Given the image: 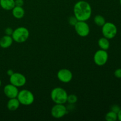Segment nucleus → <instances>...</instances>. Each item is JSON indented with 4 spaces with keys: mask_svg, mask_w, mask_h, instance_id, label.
<instances>
[{
    "mask_svg": "<svg viewBox=\"0 0 121 121\" xmlns=\"http://www.w3.org/2000/svg\"><path fill=\"white\" fill-rule=\"evenodd\" d=\"M73 13L79 21H86L92 15V7L87 1H79L74 4Z\"/></svg>",
    "mask_w": 121,
    "mask_h": 121,
    "instance_id": "f257e3e1",
    "label": "nucleus"
},
{
    "mask_svg": "<svg viewBox=\"0 0 121 121\" xmlns=\"http://www.w3.org/2000/svg\"><path fill=\"white\" fill-rule=\"evenodd\" d=\"M50 96L52 100L55 104H65L67 102L68 95L63 88L57 87L52 90Z\"/></svg>",
    "mask_w": 121,
    "mask_h": 121,
    "instance_id": "f03ea898",
    "label": "nucleus"
},
{
    "mask_svg": "<svg viewBox=\"0 0 121 121\" xmlns=\"http://www.w3.org/2000/svg\"><path fill=\"white\" fill-rule=\"evenodd\" d=\"M30 35V32L27 28L20 27L13 31L11 37L13 41L18 43H22L28 40Z\"/></svg>",
    "mask_w": 121,
    "mask_h": 121,
    "instance_id": "7ed1b4c3",
    "label": "nucleus"
},
{
    "mask_svg": "<svg viewBox=\"0 0 121 121\" xmlns=\"http://www.w3.org/2000/svg\"><path fill=\"white\" fill-rule=\"evenodd\" d=\"M17 98L20 104L26 106L30 105L34 102V96L31 91L27 89H23L18 92Z\"/></svg>",
    "mask_w": 121,
    "mask_h": 121,
    "instance_id": "20e7f679",
    "label": "nucleus"
},
{
    "mask_svg": "<svg viewBox=\"0 0 121 121\" xmlns=\"http://www.w3.org/2000/svg\"><path fill=\"white\" fill-rule=\"evenodd\" d=\"M104 37L108 39H112L117 35L118 29L115 25L111 22H106L102 28Z\"/></svg>",
    "mask_w": 121,
    "mask_h": 121,
    "instance_id": "39448f33",
    "label": "nucleus"
},
{
    "mask_svg": "<svg viewBox=\"0 0 121 121\" xmlns=\"http://www.w3.org/2000/svg\"><path fill=\"white\" fill-rule=\"evenodd\" d=\"M108 60V53L106 50H99L97 51L93 56L94 62L97 66H102L107 63Z\"/></svg>",
    "mask_w": 121,
    "mask_h": 121,
    "instance_id": "423d86ee",
    "label": "nucleus"
},
{
    "mask_svg": "<svg viewBox=\"0 0 121 121\" xmlns=\"http://www.w3.org/2000/svg\"><path fill=\"white\" fill-rule=\"evenodd\" d=\"M74 27L76 32L79 36L85 37L89 34L90 27L86 21H78Z\"/></svg>",
    "mask_w": 121,
    "mask_h": 121,
    "instance_id": "0eeeda50",
    "label": "nucleus"
},
{
    "mask_svg": "<svg viewBox=\"0 0 121 121\" xmlns=\"http://www.w3.org/2000/svg\"><path fill=\"white\" fill-rule=\"evenodd\" d=\"M67 113V110L64 104H56L52 107L51 114L52 117L56 119L63 118Z\"/></svg>",
    "mask_w": 121,
    "mask_h": 121,
    "instance_id": "6e6552de",
    "label": "nucleus"
},
{
    "mask_svg": "<svg viewBox=\"0 0 121 121\" xmlns=\"http://www.w3.org/2000/svg\"><path fill=\"white\" fill-rule=\"evenodd\" d=\"M9 78V82L16 87H22L26 83V78L20 73H14Z\"/></svg>",
    "mask_w": 121,
    "mask_h": 121,
    "instance_id": "1a4fd4ad",
    "label": "nucleus"
},
{
    "mask_svg": "<svg viewBox=\"0 0 121 121\" xmlns=\"http://www.w3.org/2000/svg\"><path fill=\"white\" fill-rule=\"evenodd\" d=\"M57 78L63 83H69L73 79V74L70 70L67 69H60L57 73Z\"/></svg>",
    "mask_w": 121,
    "mask_h": 121,
    "instance_id": "9d476101",
    "label": "nucleus"
},
{
    "mask_svg": "<svg viewBox=\"0 0 121 121\" xmlns=\"http://www.w3.org/2000/svg\"><path fill=\"white\" fill-rule=\"evenodd\" d=\"M19 91L18 87L12 84H8L4 87V93L5 95L9 99L17 98L18 94Z\"/></svg>",
    "mask_w": 121,
    "mask_h": 121,
    "instance_id": "9b49d317",
    "label": "nucleus"
},
{
    "mask_svg": "<svg viewBox=\"0 0 121 121\" xmlns=\"http://www.w3.org/2000/svg\"><path fill=\"white\" fill-rule=\"evenodd\" d=\"M13 43V39L10 35H5L0 39V47L7 48L10 47Z\"/></svg>",
    "mask_w": 121,
    "mask_h": 121,
    "instance_id": "f8f14e48",
    "label": "nucleus"
},
{
    "mask_svg": "<svg viewBox=\"0 0 121 121\" xmlns=\"http://www.w3.org/2000/svg\"><path fill=\"white\" fill-rule=\"evenodd\" d=\"M20 103L17 98H11L9 99L7 104V107L11 111H16L19 108Z\"/></svg>",
    "mask_w": 121,
    "mask_h": 121,
    "instance_id": "ddd939ff",
    "label": "nucleus"
},
{
    "mask_svg": "<svg viewBox=\"0 0 121 121\" xmlns=\"http://www.w3.org/2000/svg\"><path fill=\"white\" fill-rule=\"evenodd\" d=\"M0 6L5 10H12L15 6V0H0Z\"/></svg>",
    "mask_w": 121,
    "mask_h": 121,
    "instance_id": "4468645a",
    "label": "nucleus"
},
{
    "mask_svg": "<svg viewBox=\"0 0 121 121\" xmlns=\"http://www.w3.org/2000/svg\"><path fill=\"white\" fill-rule=\"evenodd\" d=\"M12 14L15 18L21 19L24 16L25 11L22 7L15 6L12 9Z\"/></svg>",
    "mask_w": 121,
    "mask_h": 121,
    "instance_id": "2eb2a0df",
    "label": "nucleus"
},
{
    "mask_svg": "<svg viewBox=\"0 0 121 121\" xmlns=\"http://www.w3.org/2000/svg\"><path fill=\"white\" fill-rule=\"evenodd\" d=\"M98 46L102 50H108L110 47V43L109 39H106L105 37L100 38L98 40Z\"/></svg>",
    "mask_w": 121,
    "mask_h": 121,
    "instance_id": "dca6fc26",
    "label": "nucleus"
},
{
    "mask_svg": "<svg viewBox=\"0 0 121 121\" xmlns=\"http://www.w3.org/2000/svg\"><path fill=\"white\" fill-rule=\"evenodd\" d=\"M94 22L98 26L102 27L106 22V20L102 15H97L94 18Z\"/></svg>",
    "mask_w": 121,
    "mask_h": 121,
    "instance_id": "f3484780",
    "label": "nucleus"
},
{
    "mask_svg": "<svg viewBox=\"0 0 121 121\" xmlns=\"http://www.w3.org/2000/svg\"><path fill=\"white\" fill-rule=\"evenodd\" d=\"M105 119L107 121H116L118 120V115L115 112L111 111L106 114Z\"/></svg>",
    "mask_w": 121,
    "mask_h": 121,
    "instance_id": "a211bd4d",
    "label": "nucleus"
},
{
    "mask_svg": "<svg viewBox=\"0 0 121 121\" xmlns=\"http://www.w3.org/2000/svg\"><path fill=\"white\" fill-rule=\"evenodd\" d=\"M77 101H78V97L75 95L72 94L68 95V96H67V102L70 105H73V104H76Z\"/></svg>",
    "mask_w": 121,
    "mask_h": 121,
    "instance_id": "6ab92c4d",
    "label": "nucleus"
},
{
    "mask_svg": "<svg viewBox=\"0 0 121 121\" xmlns=\"http://www.w3.org/2000/svg\"><path fill=\"white\" fill-rule=\"evenodd\" d=\"M78 21H79V20L77 19V18L74 15L70 17L69 18V23L70 24L71 26H75L76 24L78 22Z\"/></svg>",
    "mask_w": 121,
    "mask_h": 121,
    "instance_id": "aec40b11",
    "label": "nucleus"
},
{
    "mask_svg": "<svg viewBox=\"0 0 121 121\" xmlns=\"http://www.w3.org/2000/svg\"><path fill=\"white\" fill-rule=\"evenodd\" d=\"M121 107L118 105H113L111 106V111L113 112H115V113H118L119 111L121 110Z\"/></svg>",
    "mask_w": 121,
    "mask_h": 121,
    "instance_id": "412c9836",
    "label": "nucleus"
},
{
    "mask_svg": "<svg viewBox=\"0 0 121 121\" xmlns=\"http://www.w3.org/2000/svg\"><path fill=\"white\" fill-rule=\"evenodd\" d=\"M114 75L118 79L121 78V69H117L114 72Z\"/></svg>",
    "mask_w": 121,
    "mask_h": 121,
    "instance_id": "4be33fe9",
    "label": "nucleus"
},
{
    "mask_svg": "<svg viewBox=\"0 0 121 121\" xmlns=\"http://www.w3.org/2000/svg\"><path fill=\"white\" fill-rule=\"evenodd\" d=\"M13 31L14 30H13L11 28H10V27H8V28H7L5 30V35H10V36H11L12 34H13Z\"/></svg>",
    "mask_w": 121,
    "mask_h": 121,
    "instance_id": "5701e85b",
    "label": "nucleus"
},
{
    "mask_svg": "<svg viewBox=\"0 0 121 121\" xmlns=\"http://www.w3.org/2000/svg\"><path fill=\"white\" fill-rule=\"evenodd\" d=\"M15 6L22 7L24 5V1L23 0H15Z\"/></svg>",
    "mask_w": 121,
    "mask_h": 121,
    "instance_id": "b1692460",
    "label": "nucleus"
},
{
    "mask_svg": "<svg viewBox=\"0 0 121 121\" xmlns=\"http://www.w3.org/2000/svg\"><path fill=\"white\" fill-rule=\"evenodd\" d=\"M14 73V72H13V70H11V69H9L8 71H7V74H8V76H11Z\"/></svg>",
    "mask_w": 121,
    "mask_h": 121,
    "instance_id": "393cba45",
    "label": "nucleus"
},
{
    "mask_svg": "<svg viewBox=\"0 0 121 121\" xmlns=\"http://www.w3.org/2000/svg\"><path fill=\"white\" fill-rule=\"evenodd\" d=\"M117 115H118V120L121 121V109L120 111H119V112L117 113Z\"/></svg>",
    "mask_w": 121,
    "mask_h": 121,
    "instance_id": "a878e982",
    "label": "nucleus"
},
{
    "mask_svg": "<svg viewBox=\"0 0 121 121\" xmlns=\"http://www.w3.org/2000/svg\"><path fill=\"white\" fill-rule=\"evenodd\" d=\"M1 79H0V87H1Z\"/></svg>",
    "mask_w": 121,
    "mask_h": 121,
    "instance_id": "bb28decb",
    "label": "nucleus"
},
{
    "mask_svg": "<svg viewBox=\"0 0 121 121\" xmlns=\"http://www.w3.org/2000/svg\"><path fill=\"white\" fill-rule=\"evenodd\" d=\"M119 3H120V5L121 6V0H119Z\"/></svg>",
    "mask_w": 121,
    "mask_h": 121,
    "instance_id": "cd10ccee",
    "label": "nucleus"
},
{
    "mask_svg": "<svg viewBox=\"0 0 121 121\" xmlns=\"http://www.w3.org/2000/svg\"><path fill=\"white\" fill-rule=\"evenodd\" d=\"M0 39H1V38H0Z\"/></svg>",
    "mask_w": 121,
    "mask_h": 121,
    "instance_id": "c85d7f7f",
    "label": "nucleus"
}]
</instances>
